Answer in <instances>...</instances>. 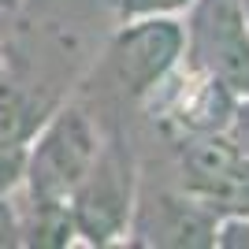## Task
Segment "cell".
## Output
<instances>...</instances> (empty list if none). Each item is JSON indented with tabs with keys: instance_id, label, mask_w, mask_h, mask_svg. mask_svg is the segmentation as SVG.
<instances>
[{
	"instance_id": "cell-1",
	"label": "cell",
	"mask_w": 249,
	"mask_h": 249,
	"mask_svg": "<svg viewBox=\"0 0 249 249\" xmlns=\"http://www.w3.org/2000/svg\"><path fill=\"white\" fill-rule=\"evenodd\" d=\"M101 126L82 104L60 101L34 130L22 156V197L30 201H63L86 178L101 153Z\"/></svg>"
},
{
	"instance_id": "cell-2",
	"label": "cell",
	"mask_w": 249,
	"mask_h": 249,
	"mask_svg": "<svg viewBox=\"0 0 249 249\" xmlns=\"http://www.w3.org/2000/svg\"><path fill=\"white\" fill-rule=\"evenodd\" d=\"M134 205H138L134 156L119 138H104L93 167L86 171V178L67 197V212H71L78 246L108 249L126 242Z\"/></svg>"
},
{
	"instance_id": "cell-3",
	"label": "cell",
	"mask_w": 249,
	"mask_h": 249,
	"mask_svg": "<svg viewBox=\"0 0 249 249\" xmlns=\"http://www.w3.org/2000/svg\"><path fill=\"white\" fill-rule=\"evenodd\" d=\"M108 82L142 104L178 63L186 60V22L182 15H149V19H123L104 37L101 56Z\"/></svg>"
},
{
	"instance_id": "cell-4",
	"label": "cell",
	"mask_w": 249,
	"mask_h": 249,
	"mask_svg": "<svg viewBox=\"0 0 249 249\" xmlns=\"http://www.w3.org/2000/svg\"><path fill=\"white\" fill-rule=\"evenodd\" d=\"M182 22L186 60L249 97V0H194Z\"/></svg>"
},
{
	"instance_id": "cell-5",
	"label": "cell",
	"mask_w": 249,
	"mask_h": 249,
	"mask_svg": "<svg viewBox=\"0 0 249 249\" xmlns=\"http://www.w3.org/2000/svg\"><path fill=\"white\" fill-rule=\"evenodd\" d=\"M234 104H238V93L231 86H223L216 74L182 60L142 101V108L175 142H182V138H197V134H223Z\"/></svg>"
},
{
	"instance_id": "cell-6",
	"label": "cell",
	"mask_w": 249,
	"mask_h": 249,
	"mask_svg": "<svg viewBox=\"0 0 249 249\" xmlns=\"http://www.w3.org/2000/svg\"><path fill=\"white\" fill-rule=\"evenodd\" d=\"M178 190L216 219L249 212V156L227 134H197L178 142Z\"/></svg>"
},
{
	"instance_id": "cell-7",
	"label": "cell",
	"mask_w": 249,
	"mask_h": 249,
	"mask_svg": "<svg viewBox=\"0 0 249 249\" xmlns=\"http://www.w3.org/2000/svg\"><path fill=\"white\" fill-rule=\"evenodd\" d=\"M216 223L219 219L205 205L182 194V190H138L134 219H130V246H160V249H212L216 246Z\"/></svg>"
},
{
	"instance_id": "cell-8",
	"label": "cell",
	"mask_w": 249,
	"mask_h": 249,
	"mask_svg": "<svg viewBox=\"0 0 249 249\" xmlns=\"http://www.w3.org/2000/svg\"><path fill=\"white\" fill-rule=\"evenodd\" d=\"M194 0H112L115 22L123 19H149V15H186Z\"/></svg>"
},
{
	"instance_id": "cell-9",
	"label": "cell",
	"mask_w": 249,
	"mask_h": 249,
	"mask_svg": "<svg viewBox=\"0 0 249 249\" xmlns=\"http://www.w3.org/2000/svg\"><path fill=\"white\" fill-rule=\"evenodd\" d=\"M22 246V205L15 201V190L0 194V249Z\"/></svg>"
},
{
	"instance_id": "cell-10",
	"label": "cell",
	"mask_w": 249,
	"mask_h": 249,
	"mask_svg": "<svg viewBox=\"0 0 249 249\" xmlns=\"http://www.w3.org/2000/svg\"><path fill=\"white\" fill-rule=\"evenodd\" d=\"M212 249H249V212L246 216H223L216 223V246Z\"/></svg>"
},
{
	"instance_id": "cell-11",
	"label": "cell",
	"mask_w": 249,
	"mask_h": 249,
	"mask_svg": "<svg viewBox=\"0 0 249 249\" xmlns=\"http://www.w3.org/2000/svg\"><path fill=\"white\" fill-rule=\"evenodd\" d=\"M223 134H227L231 142L249 156V97H238V104H234V112H231L227 130H223Z\"/></svg>"
},
{
	"instance_id": "cell-12",
	"label": "cell",
	"mask_w": 249,
	"mask_h": 249,
	"mask_svg": "<svg viewBox=\"0 0 249 249\" xmlns=\"http://www.w3.org/2000/svg\"><path fill=\"white\" fill-rule=\"evenodd\" d=\"M8 71V37H0V74Z\"/></svg>"
},
{
	"instance_id": "cell-13",
	"label": "cell",
	"mask_w": 249,
	"mask_h": 249,
	"mask_svg": "<svg viewBox=\"0 0 249 249\" xmlns=\"http://www.w3.org/2000/svg\"><path fill=\"white\" fill-rule=\"evenodd\" d=\"M0 4H19V0H0Z\"/></svg>"
}]
</instances>
